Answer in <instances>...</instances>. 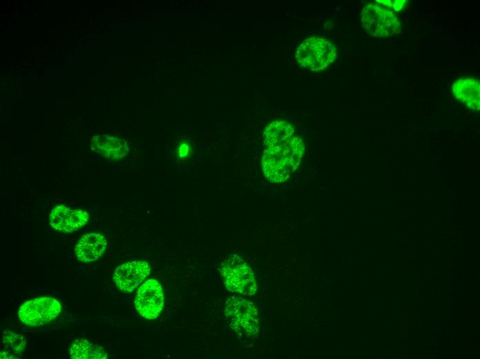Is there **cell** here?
<instances>
[{"mask_svg":"<svg viewBox=\"0 0 480 359\" xmlns=\"http://www.w3.org/2000/svg\"><path fill=\"white\" fill-rule=\"evenodd\" d=\"M303 153V142L297 136L266 148L261 159L264 175L272 182H284L298 168Z\"/></svg>","mask_w":480,"mask_h":359,"instance_id":"6da1fadb","label":"cell"},{"mask_svg":"<svg viewBox=\"0 0 480 359\" xmlns=\"http://www.w3.org/2000/svg\"><path fill=\"white\" fill-rule=\"evenodd\" d=\"M61 311L55 298L39 297L24 302L18 311L20 321L27 326L39 327L54 320Z\"/></svg>","mask_w":480,"mask_h":359,"instance_id":"8992f818","label":"cell"},{"mask_svg":"<svg viewBox=\"0 0 480 359\" xmlns=\"http://www.w3.org/2000/svg\"><path fill=\"white\" fill-rule=\"evenodd\" d=\"M68 352L70 357L73 359L108 358V354L102 347L81 338L70 344Z\"/></svg>","mask_w":480,"mask_h":359,"instance_id":"5bb4252c","label":"cell"},{"mask_svg":"<svg viewBox=\"0 0 480 359\" xmlns=\"http://www.w3.org/2000/svg\"><path fill=\"white\" fill-rule=\"evenodd\" d=\"M164 295L159 282L154 279L146 280L137 291L134 305L137 312L146 319L157 318L163 307Z\"/></svg>","mask_w":480,"mask_h":359,"instance_id":"52a82bcc","label":"cell"},{"mask_svg":"<svg viewBox=\"0 0 480 359\" xmlns=\"http://www.w3.org/2000/svg\"><path fill=\"white\" fill-rule=\"evenodd\" d=\"M3 349H1V358H12L11 353L14 356L20 354L26 347V340L23 336L10 331H5L1 340Z\"/></svg>","mask_w":480,"mask_h":359,"instance_id":"9a60e30c","label":"cell"},{"mask_svg":"<svg viewBox=\"0 0 480 359\" xmlns=\"http://www.w3.org/2000/svg\"><path fill=\"white\" fill-rule=\"evenodd\" d=\"M107 241L104 235L99 233L84 235L75 246V255L82 262H90L99 259L104 253Z\"/></svg>","mask_w":480,"mask_h":359,"instance_id":"8fae6325","label":"cell"},{"mask_svg":"<svg viewBox=\"0 0 480 359\" xmlns=\"http://www.w3.org/2000/svg\"><path fill=\"white\" fill-rule=\"evenodd\" d=\"M454 97L472 111L480 108V83L473 77L458 79L452 86Z\"/></svg>","mask_w":480,"mask_h":359,"instance_id":"30bf717a","label":"cell"},{"mask_svg":"<svg viewBox=\"0 0 480 359\" xmlns=\"http://www.w3.org/2000/svg\"><path fill=\"white\" fill-rule=\"evenodd\" d=\"M361 21L366 32L375 37H391L401 30L397 16L377 3H370L363 8Z\"/></svg>","mask_w":480,"mask_h":359,"instance_id":"5b68a950","label":"cell"},{"mask_svg":"<svg viewBox=\"0 0 480 359\" xmlns=\"http://www.w3.org/2000/svg\"><path fill=\"white\" fill-rule=\"evenodd\" d=\"M91 147L94 151L110 159H121L128 151L124 140L107 135L93 137Z\"/></svg>","mask_w":480,"mask_h":359,"instance_id":"7c38bea8","label":"cell"},{"mask_svg":"<svg viewBox=\"0 0 480 359\" xmlns=\"http://www.w3.org/2000/svg\"><path fill=\"white\" fill-rule=\"evenodd\" d=\"M377 2H379L380 3H382L388 8H391L393 10L396 11H399L401 10L405 4H406V1H377Z\"/></svg>","mask_w":480,"mask_h":359,"instance_id":"2e32d148","label":"cell"},{"mask_svg":"<svg viewBox=\"0 0 480 359\" xmlns=\"http://www.w3.org/2000/svg\"><path fill=\"white\" fill-rule=\"evenodd\" d=\"M89 219L81 209H70L63 205L54 206L50 214V224L56 231L70 233L80 229Z\"/></svg>","mask_w":480,"mask_h":359,"instance_id":"9c48e42d","label":"cell"},{"mask_svg":"<svg viewBox=\"0 0 480 359\" xmlns=\"http://www.w3.org/2000/svg\"><path fill=\"white\" fill-rule=\"evenodd\" d=\"M150 266L146 261H132L117 266L113 274L116 286L123 293H130L149 275Z\"/></svg>","mask_w":480,"mask_h":359,"instance_id":"ba28073f","label":"cell"},{"mask_svg":"<svg viewBox=\"0 0 480 359\" xmlns=\"http://www.w3.org/2000/svg\"><path fill=\"white\" fill-rule=\"evenodd\" d=\"M220 272L228 291L245 295L256 293L257 287L254 272L239 255H233L226 259L221 264Z\"/></svg>","mask_w":480,"mask_h":359,"instance_id":"277c9868","label":"cell"},{"mask_svg":"<svg viewBox=\"0 0 480 359\" xmlns=\"http://www.w3.org/2000/svg\"><path fill=\"white\" fill-rule=\"evenodd\" d=\"M224 313L228 325L239 336L253 337L258 334L259 315L252 302L239 296H232L226 302Z\"/></svg>","mask_w":480,"mask_h":359,"instance_id":"7a4b0ae2","label":"cell"},{"mask_svg":"<svg viewBox=\"0 0 480 359\" xmlns=\"http://www.w3.org/2000/svg\"><path fill=\"white\" fill-rule=\"evenodd\" d=\"M294 136V128L285 121L277 120L270 123L263 133L266 148L285 142Z\"/></svg>","mask_w":480,"mask_h":359,"instance_id":"4fadbf2b","label":"cell"},{"mask_svg":"<svg viewBox=\"0 0 480 359\" xmlns=\"http://www.w3.org/2000/svg\"><path fill=\"white\" fill-rule=\"evenodd\" d=\"M336 57V49L326 39L312 37L305 39L297 48L295 59L303 68L317 72L326 68Z\"/></svg>","mask_w":480,"mask_h":359,"instance_id":"3957f363","label":"cell"},{"mask_svg":"<svg viewBox=\"0 0 480 359\" xmlns=\"http://www.w3.org/2000/svg\"><path fill=\"white\" fill-rule=\"evenodd\" d=\"M190 151V146L186 144H183L179 147V153L180 157H186Z\"/></svg>","mask_w":480,"mask_h":359,"instance_id":"e0dca14e","label":"cell"}]
</instances>
